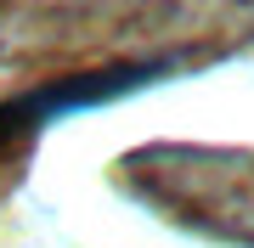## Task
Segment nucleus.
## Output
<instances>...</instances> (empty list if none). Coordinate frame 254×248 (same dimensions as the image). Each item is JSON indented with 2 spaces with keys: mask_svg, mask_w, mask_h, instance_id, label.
<instances>
[{
  "mask_svg": "<svg viewBox=\"0 0 254 248\" xmlns=\"http://www.w3.org/2000/svg\"><path fill=\"white\" fill-rule=\"evenodd\" d=\"M175 62H113V68H91V74H68V79H46L40 91H23L11 101H0V164L17 158L46 124L68 119V113H91L108 101L141 91V85L164 79Z\"/></svg>",
  "mask_w": 254,
  "mask_h": 248,
  "instance_id": "1",
  "label": "nucleus"
}]
</instances>
